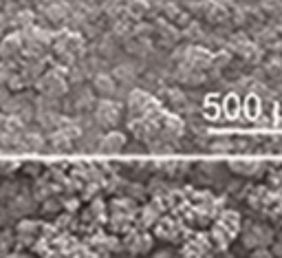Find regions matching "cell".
Segmentation results:
<instances>
[{
	"instance_id": "obj_6",
	"label": "cell",
	"mask_w": 282,
	"mask_h": 258,
	"mask_svg": "<svg viewBox=\"0 0 282 258\" xmlns=\"http://www.w3.org/2000/svg\"><path fill=\"white\" fill-rule=\"evenodd\" d=\"M254 258H273L269 252H267V249H263V247H258L256 252H254Z\"/></svg>"
},
{
	"instance_id": "obj_2",
	"label": "cell",
	"mask_w": 282,
	"mask_h": 258,
	"mask_svg": "<svg viewBox=\"0 0 282 258\" xmlns=\"http://www.w3.org/2000/svg\"><path fill=\"white\" fill-rule=\"evenodd\" d=\"M243 239H245V245H249V247H263V245H269L273 234H271V230H267L263 225H254L245 232Z\"/></svg>"
},
{
	"instance_id": "obj_3",
	"label": "cell",
	"mask_w": 282,
	"mask_h": 258,
	"mask_svg": "<svg viewBox=\"0 0 282 258\" xmlns=\"http://www.w3.org/2000/svg\"><path fill=\"white\" fill-rule=\"evenodd\" d=\"M95 110H97V120L102 124H106V126H110V124H117V120H119V108H117L115 102L110 100H102L97 102V106H95Z\"/></svg>"
},
{
	"instance_id": "obj_1",
	"label": "cell",
	"mask_w": 282,
	"mask_h": 258,
	"mask_svg": "<svg viewBox=\"0 0 282 258\" xmlns=\"http://www.w3.org/2000/svg\"><path fill=\"white\" fill-rule=\"evenodd\" d=\"M93 84L91 88L95 91V95H102V97H113V95L119 91V84L115 82V77L110 75V73H97V75H93Z\"/></svg>"
},
{
	"instance_id": "obj_5",
	"label": "cell",
	"mask_w": 282,
	"mask_h": 258,
	"mask_svg": "<svg viewBox=\"0 0 282 258\" xmlns=\"http://www.w3.org/2000/svg\"><path fill=\"white\" fill-rule=\"evenodd\" d=\"M232 168L234 172H240V174H256L260 164H256V161H232Z\"/></svg>"
},
{
	"instance_id": "obj_4",
	"label": "cell",
	"mask_w": 282,
	"mask_h": 258,
	"mask_svg": "<svg viewBox=\"0 0 282 258\" xmlns=\"http://www.w3.org/2000/svg\"><path fill=\"white\" fill-rule=\"evenodd\" d=\"M124 144H126V137L122 132H108V135L99 142V150L102 152H117V150L124 148Z\"/></svg>"
}]
</instances>
